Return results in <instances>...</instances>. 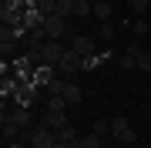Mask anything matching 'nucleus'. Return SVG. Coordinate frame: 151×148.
<instances>
[{
  "label": "nucleus",
  "mask_w": 151,
  "mask_h": 148,
  "mask_svg": "<svg viewBox=\"0 0 151 148\" xmlns=\"http://www.w3.org/2000/svg\"><path fill=\"white\" fill-rule=\"evenodd\" d=\"M57 71L60 74H77V71H84V57L77 54V51H64V57H60V64H57Z\"/></svg>",
  "instance_id": "f257e3e1"
},
{
  "label": "nucleus",
  "mask_w": 151,
  "mask_h": 148,
  "mask_svg": "<svg viewBox=\"0 0 151 148\" xmlns=\"http://www.w3.org/2000/svg\"><path fill=\"white\" fill-rule=\"evenodd\" d=\"M44 34H47V40H64V34H67V20H64L60 14H50L47 24H44Z\"/></svg>",
  "instance_id": "f03ea898"
},
{
  "label": "nucleus",
  "mask_w": 151,
  "mask_h": 148,
  "mask_svg": "<svg viewBox=\"0 0 151 148\" xmlns=\"http://www.w3.org/2000/svg\"><path fill=\"white\" fill-rule=\"evenodd\" d=\"M37 94H40V84L24 81V84H20V91L14 94V104H20V108H30V104L37 101Z\"/></svg>",
  "instance_id": "7ed1b4c3"
},
{
  "label": "nucleus",
  "mask_w": 151,
  "mask_h": 148,
  "mask_svg": "<svg viewBox=\"0 0 151 148\" xmlns=\"http://www.w3.org/2000/svg\"><path fill=\"white\" fill-rule=\"evenodd\" d=\"M64 44H60V40H47V44L40 47V57H44V64H50V67H57L60 64V57H64Z\"/></svg>",
  "instance_id": "20e7f679"
},
{
  "label": "nucleus",
  "mask_w": 151,
  "mask_h": 148,
  "mask_svg": "<svg viewBox=\"0 0 151 148\" xmlns=\"http://www.w3.org/2000/svg\"><path fill=\"white\" fill-rule=\"evenodd\" d=\"M70 51H77L81 57H94V51H97V37H91V34L84 37V34H81V37L70 44Z\"/></svg>",
  "instance_id": "39448f33"
},
{
  "label": "nucleus",
  "mask_w": 151,
  "mask_h": 148,
  "mask_svg": "<svg viewBox=\"0 0 151 148\" xmlns=\"http://www.w3.org/2000/svg\"><path fill=\"white\" fill-rule=\"evenodd\" d=\"M4 118H10L14 125H20V128H30V108H20V104H17V108L7 111Z\"/></svg>",
  "instance_id": "423d86ee"
},
{
  "label": "nucleus",
  "mask_w": 151,
  "mask_h": 148,
  "mask_svg": "<svg viewBox=\"0 0 151 148\" xmlns=\"http://www.w3.org/2000/svg\"><path fill=\"white\" fill-rule=\"evenodd\" d=\"M111 14H114V4H111V0H97V4H94V20L97 24L111 20Z\"/></svg>",
  "instance_id": "0eeeda50"
},
{
  "label": "nucleus",
  "mask_w": 151,
  "mask_h": 148,
  "mask_svg": "<svg viewBox=\"0 0 151 148\" xmlns=\"http://www.w3.org/2000/svg\"><path fill=\"white\" fill-rule=\"evenodd\" d=\"M44 125L60 131V128H67V118H64V111H47V115H44Z\"/></svg>",
  "instance_id": "6e6552de"
},
{
  "label": "nucleus",
  "mask_w": 151,
  "mask_h": 148,
  "mask_svg": "<svg viewBox=\"0 0 151 148\" xmlns=\"http://www.w3.org/2000/svg\"><path fill=\"white\" fill-rule=\"evenodd\" d=\"M94 17V4L91 0H74V20H87Z\"/></svg>",
  "instance_id": "1a4fd4ad"
},
{
  "label": "nucleus",
  "mask_w": 151,
  "mask_h": 148,
  "mask_svg": "<svg viewBox=\"0 0 151 148\" xmlns=\"http://www.w3.org/2000/svg\"><path fill=\"white\" fill-rule=\"evenodd\" d=\"M17 138H20V125H14L10 118H4V145L17 142Z\"/></svg>",
  "instance_id": "9d476101"
},
{
  "label": "nucleus",
  "mask_w": 151,
  "mask_h": 148,
  "mask_svg": "<svg viewBox=\"0 0 151 148\" xmlns=\"http://www.w3.org/2000/svg\"><path fill=\"white\" fill-rule=\"evenodd\" d=\"M84 98V91H81V84H74V81H67V88H64V101L67 104H77Z\"/></svg>",
  "instance_id": "9b49d317"
},
{
  "label": "nucleus",
  "mask_w": 151,
  "mask_h": 148,
  "mask_svg": "<svg viewBox=\"0 0 151 148\" xmlns=\"http://www.w3.org/2000/svg\"><path fill=\"white\" fill-rule=\"evenodd\" d=\"M114 34H118V27H114L111 20L97 24V40H114Z\"/></svg>",
  "instance_id": "f8f14e48"
},
{
  "label": "nucleus",
  "mask_w": 151,
  "mask_h": 148,
  "mask_svg": "<svg viewBox=\"0 0 151 148\" xmlns=\"http://www.w3.org/2000/svg\"><path fill=\"white\" fill-rule=\"evenodd\" d=\"M57 14L64 20H74V0H57Z\"/></svg>",
  "instance_id": "ddd939ff"
},
{
  "label": "nucleus",
  "mask_w": 151,
  "mask_h": 148,
  "mask_svg": "<svg viewBox=\"0 0 151 148\" xmlns=\"http://www.w3.org/2000/svg\"><path fill=\"white\" fill-rule=\"evenodd\" d=\"M114 142H121V145H134V142H138V135L131 131V128H124V131L114 135Z\"/></svg>",
  "instance_id": "4468645a"
},
{
  "label": "nucleus",
  "mask_w": 151,
  "mask_h": 148,
  "mask_svg": "<svg viewBox=\"0 0 151 148\" xmlns=\"http://www.w3.org/2000/svg\"><path fill=\"white\" fill-rule=\"evenodd\" d=\"M124 128H131V125H128V118H124V115H114V121H111V131L118 135V131H124Z\"/></svg>",
  "instance_id": "2eb2a0df"
},
{
  "label": "nucleus",
  "mask_w": 151,
  "mask_h": 148,
  "mask_svg": "<svg viewBox=\"0 0 151 148\" xmlns=\"http://www.w3.org/2000/svg\"><path fill=\"white\" fill-rule=\"evenodd\" d=\"M138 67L141 71H151V51H138Z\"/></svg>",
  "instance_id": "dca6fc26"
},
{
  "label": "nucleus",
  "mask_w": 151,
  "mask_h": 148,
  "mask_svg": "<svg viewBox=\"0 0 151 148\" xmlns=\"http://www.w3.org/2000/svg\"><path fill=\"white\" fill-rule=\"evenodd\" d=\"M128 4H131V10H134L138 17H145V14H148V0H128Z\"/></svg>",
  "instance_id": "f3484780"
},
{
  "label": "nucleus",
  "mask_w": 151,
  "mask_h": 148,
  "mask_svg": "<svg viewBox=\"0 0 151 148\" xmlns=\"http://www.w3.org/2000/svg\"><path fill=\"white\" fill-rule=\"evenodd\" d=\"M84 148H101V135H84Z\"/></svg>",
  "instance_id": "a211bd4d"
},
{
  "label": "nucleus",
  "mask_w": 151,
  "mask_h": 148,
  "mask_svg": "<svg viewBox=\"0 0 151 148\" xmlns=\"http://www.w3.org/2000/svg\"><path fill=\"white\" fill-rule=\"evenodd\" d=\"M91 128H94V135H101V138H104V135L111 131V125H108V121H94Z\"/></svg>",
  "instance_id": "6ab92c4d"
},
{
  "label": "nucleus",
  "mask_w": 151,
  "mask_h": 148,
  "mask_svg": "<svg viewBox=\"0 0 151 148\" xmlns=\"http://www.w3.org/2000/svg\"><path fill=\"white\" fill-rule=\"evenodd\" d=\"M131 27H134V34H138V37H145V34H148V20H141V17H138Z\"/></svg>",
  "instance_id": "aec40b11"
},
{
  "label": "nucleus",
  "mask_w": 151,
  "mask_h": 148,
  "mask_svg": "<svg viewBox=\"0 0 151 148\" xmlns=\"http://www.w3.org/2000/svg\"><path fill=\"white\" fill-rule=\"evenodd\" d=\"M54 148H70V145H67V142H57V145H54Z\"/></svg>",
  "instance_id": "412c9836"
},
{
  "label": "nucleus",
  "mask_w": 151,
  "mask_h": 148,
  "mask_svg": "<svg viewBox=\"0 0 151 148\" xmlns=\"http://www.w3.org/2000/svg\"><path fill=\"white\" fill-rule=\"evenodd\" d=\"M111 4H121V0H111Z\"/></svg>",
  "instance_id": "4be33fe9"
}]
</instances>
